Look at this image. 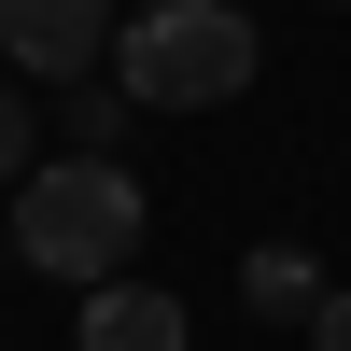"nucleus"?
Instances as JSON below:
<instances>
[{
  "label": "nucleus",
  "instance_id": "nucleus-1",
  "mask_svg": "<svg viewBox=\"0 0 351 351\" xmlns=\"http://www.w3.org/2000/svg\"><path fill=\"white\" fill-rule=\"evenodd\" d=\"M14 253L43 281H84V295H99V281H127V253H141V183L112 155H56V169H28L14 183Z\"/></svg>",
  "mask_w": 351,
  "mask_h": 351
},
{
  "label": "nucleus",
  "instance_id": "nucleus-2",
  "mask_svg": "<svg viewBox=\"0 0 351 351\" xmlns=\"http://www.w3.org/2000/svg\"><path fill=\"white\" fill-rule=\"evenodd\" d=\"M253 14L239 0H155V14H127V43H112V84H127V112H211L253 84Z\"/></svg>",
  "mask_w": 351,
  "mask_h": 351
},
{
  "label": "nucleus",
  "instance_id": "nucleus-3",
  "mask_svg": "<svg viewBox=\"0 0 351 351\" xmlns=\"http://www.w3.org/2000/svg\"><path fill=\"white\" fill-rule=\"evenodd\" d=\"M112 43V0H0V71H43V84H84Z\"/></svg>",
  "mask_w": 351,
  "mask_h": 351
},
{
  "label": "nucleus",
  "instance_id": "nucleus-4",
  "mask_svg": "<svg viewBox=\"0 0 351 351\" xmlns=\"http://www.w3.org/2000/svg\"><path fill=\"white\" fill-rule=\"evenodd\" d=\"M71 351H183V295H155V281H99Z\"/></svg>",
  "mask_w": 351,
  "mask_h": 351
},
{
  "label": "nucleus",
  "instance_id": "nucleus-5",
  "mask_svg": "<svg viewBox=\"0 0 351 351\" xmlns=\"http://www.w3.org/2000/svg\"><path fill=\"white\" fill-rule=\"evenodd\" d=\"M239 309H253V324H309V309H324V267H309L295 239H267V253L239 267Z\"/></svg>",
  "mask_w": 351,
  "mask_h": 351
},
{
  "label": "nucleus",
  "instance_id": "nucleus-6",
  "mask_svg": "<svg viewBox=\"0 0 351 351\" xmlns=\"http://www.w3.org/2000/svg\"><path fill=\"white\" fill-rule=\"evenodd\" d=\"M56 112H71L84 155H112V127H127V84H56Z\"/></svg>",
  "mask_w": 351,
  "mask_h": 351
},
{
  "label": "nucleus",
  "instance_id": "nucleus-7",
  "mask_svg": "<svg viewBox=\"0 0 351 351\" xmlns=\"http://www.w3.org/2000/svg\"><path fill=\"white\" fill-rule=\"evenodd\" d=\"M28 155H43V127H28V99L0 84V183H28Z\"/></svg>",
  "mask_w": 351,
  "mask_h": 351
},
{
  "label": "nucleus",
  "instance_id": "nucleus-8",
  "mask_svg": "<svg viewBox=\"0 0 351 351\" xmlns=\"http://www.w3.org/2000/svg\"><path fill=\"white\" fill-rule=\"evenodd\" d=\"M309 351H351V281H324V309H309Z\"/></svg>",
  "mask_w": 351,
  "mask_h": 351
},
{
  "label": "nucleus",
  "instance_id": "nucleus-9",
  "mask_svg": "<svg viewBox=\"0 0 351 351\" xmlns=\"http://www.w3.org/2000/svg\"><path fill=\"white\" fill-rule=\"evenodd\" d=\"M0 253H14V225H0Z\"/></svg>",
  "mask_w": 351,
  "mask_h": 351
}]
</instances>
